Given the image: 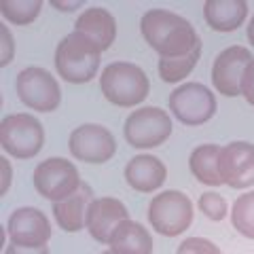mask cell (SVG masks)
<instances>
[{
	"label": "cell",
	"mask_w": 254,
	"mask_h": 254,
	"mask_svg": "<svg viewBox=\"0 0 254 254\" xmlns=\"http://www.w3.org/2000/svg\"><path fill=\"white\" fill-rule=\"evenodd\" d=\"M140 32L150 49L159 53V58H176L201 43L190 21L165 9H150L142 15Z\"/></svg>",
	"instance_id": "1"
},
{
	"label": "cell",
	"mask_w": 254,
	"mask_h": 254,
	"mask_svg": "<svg viewBox=\"0 0 254 254\" xmlns=\"http://www.w3.org/2000/svg\"><path fill=\"white\" fill-rule=\"evenodd\" d=\"M102 51L89 38L72 32L62 38L55 49V70L66 83L83 85L98 74Z\"/></svg>",
	"instance_id": "2"
},
{
	"label": "cell",
	"mask_w": 254,
	"mask_h": 254,
	"mask_svg": "<svg viewBox=\"0 0 254 254\" xmlns=\"http://www.w3.org/2000/svg\"><path fill=\"white\" fill-rule=\"evenodd\" d=\"M100 89L104 98L115 106H136L146 100L150 91L144 70L129 62H113L102 70Z\"/></svg>",
	"instance_id": "3"
},
{
	"label": "cell",
	"mask_w": 254,
	"mask_h": 254,
	"mask_svg": "<svg viewBox=\"0 0 254 254\" xmlns=\"http://www.w3.org/2000/svg\"><path fill=\"white\" fill-rule=\"evenodd\" d=\"M148 222L159 235L178 237L193 222V203L180 190H163L148 203Z\"/></svg>",
	"instance_id": "4"
},
{
	"label": "cell",
	"mask_w": 254,
	"mask_h": 254,
	"mask_svg": "<svg viewBox=\"0 0 254 254\" xmlns=\"http://www.w3.org/2000/svg\"><path fill=\"white\" fill-rule=\"evenodd\" d=\"M0 144L6 155L15 159H32L45 144V129L32 115H9L0 123Z\"/></svg>",
	"instance_id": "5"
},
{
	"label": "cell",
	"mask_w": 254,
	"mask_h": 254,
	"mask_svg": "<svg viewBox=\"0 0 254 254\" xmlns=\"http://www.w3.org/2000/svg\"><path fill=\"white\" fill-rule=\"evenodd\" d=\"M125 140L133 148L144 150L161 146L172 133V119L163 108L157 106H144L138 108L127 117L123 127Z\"/></svg>",
	"instance_id": "6"
},
{
	"label": "cell",
	"mask_w": 254,
	"mask_h": 254,
	"mask_svg": "<svg viewBox=\"0 0 254 254\" xmlns=\"http://www.w3.org/2000/svg\"><path fill=\"white\" fill-rule=\"evenodd\" d=\"M170 110L172 115L185 125H203L216 113V98L214 93L201 83H187L178 85L170 93Z\"/></svg>",
	"instance_id": "7"
},
{
	"label": "cell",
	"mask_w": 254,
	"mask_h": 254,
	"mask_svg": "<svg viewBox=\"0 0 254 254\" xmlns=\"http://www.w3.org/2000/svg\"><path fill=\"white\" fill-rule=\"evenodd\" d=\"M32 180H34V189L38 193L53 203L66 199L81 187L78 170L64 157H51L38 163Z\"/></svg>",
	"instance_id": "8"
},
{
	"label": "cell",
	"mask_w": 254,
	"mask_h": 254,
	"mask_svg": "<svg viewBox=\"0 0 254 254\" xmlns=\"http://www.w3.org/2000/svg\"><path fill=\"white\" fill-rule=\"evenodd\" d=\"M19 100L36 113H53L62 102V91L58 81L45 68H23L15 81Z\"/></svg>",
	"instance_id": "9"
},
{
	"label": "cell",
	"mask_w": 254,
	"mask_h": 254,
	"mask_svg": "<svg viewBox=\"0 0 254 254\" xmlns=\"http://www.w3.org/2000/svg\"><path fill=\"white\" fill-rule=\"evenodd\" d=\"M70 155L85 163H106L117 153V140L110 129L95 123L81 125L70 133Z\"/></svg>",
	"instance_id": "10"
},
{
	"label": "cell",
	"mask_w": 254,
	"mask_h": 254,
	"mask_svg": "<svg viewBox=\"0 0 254 254\" xmlns=\"http://www.w3.org/2000/svg\"><path fill=\"white\" fill-rule=\"evenodd\" d=\"M252 60V53L246 47L233 45L220 51L212 68V83L216 91L220 95H227V98H237L242 93L246 70H248Z\"/></svg>",
	"instance_id": "11"
},
{
	"label": "cell",
	"mask_w": 254,
	"mask_h": 254,
	"mask_svg": "<svg viewBox=\"0 0 254 254\" xmlns=\"http://www.w3.org/2000/svg\"><path fill=\"white\" fill-rule=\"evenodd\" d=\"M222 185L229 189H248L254 185V144L231 142L222 146L218 157Z\"/></svg>",
	"instance_id": "12"
},
{
	"label": "cell",
	"mask_w": 254,
	"mask_h": 254,
	"mask_svg": "<svg viewBox=\"0 0 254 254\" xmlns=\"http://www.w3.org/2000/svg\"><path fill=\"white\" fill-rule=\"evenodd\" d=\"M6 233L11 237V244L32 246V248L47 246L51 240V222L38 208H19L9 216Z\"/></svg>",
	"instance_id": "13"
},
{
	"label": "cell",
	"mask_w": 254,
	"mask_h": 254,
	"mask_svg": "<svg viewBox=\"0 0 254 254\" xmlns=\"http://www.w3.org/2000/svg\"><path fill=\"white\" fill-rule=\"evenodd\" d=\"M125 220H129L125 205L115 199V197H100L93 199L91 210H89V220H87V229L95 242L100 244H110L113 233Z\"/></svg>",
	"instance_id": "14"
},
{
	"label": "cell",
	"mask_w": 254,
	"mask_h": 254,
	"mask_svg": "<svg viewBox=\"0 0 254 254\" xmlns=\"http://www.w3.org/2000/svg\"><path fill=\"white\" fill-rule=\"evenodd\" d=\"M91 203H93V190L87 182H81V187L70 197L53 203V216L64 231L76 233L87 227Z\"/></svg>",
	"instance_id": "15"
},
{
	"label": "cell",
	"mask_w": 254,
	"mask_h": 254,
	"mask_svg": "<svg viewBox=\"0 0 254 254\" xmlns=\"http://www.w3.org/2000/svg\"><path fill=\"white\" fill-rule=\"evenodd\" d=\"M74 32L87 36L100 51H106L108 47L115 43L117 21L110 11L102 9V6H91V9H85L76 17Z\"/></svg>",
	"instance_id": "16"
},
{
	"label": "cell",
	"mask_w": 254,
	"mask_h": 254,
	"mask_svg": "<svg viewBox=\"0 0 254 254\" xmlns=\"http://www.w3.org/2000/svg\"><path fill=\"white\" fill-rule=\"evenodd\" d=\"M165 178H168V170L155 155H138L125 165L127 185L140 193H153L159 187H163Z\"/></svg>",
	"instance_id": "17"
},
{
	"label": "cell",
	"mask_w": 254,
	"mask_h": 254,
	"mask_svg": "<svg viewBox=\"0 0 254 254\" xmlns=\"http://www.w3.org/2000/svg\"><path fill=\"white\" fill-rule=\"evenodd\" d=\"M203 17L216 32H233L248 17L246 0H208L203 4Z\"/></svg>",
	"instance_id": "18"
},
{
	"label": "cell",
	"mask_w": 254,
	"mask_h": 254,
	"mask_svg": "<svg viewBox=\"0 0 254 254\" xmlns=\"http://www.w3.org/2000/svg\"><path fill=\"white\" fill-rule=\"evenodd\" d=\"M110 250L115 254H153V237L144 225L125 220L113 233Z\"/></svg>",
	"instance_id": "19"
},
{
	"label": "cell",
	"mask_w": 254,
	"mask_h": 254,
	"mask_svg": "<svg viewBox=\"0 0 254 254\" xmlns=\"http://www.w3.org/2000/svg\"><path fill=\"white\" fill-rule=\"evenodd\" d=\"M220 146L216 144H201L197 146L189 157V168L193 176L205 187H220V170H218V157H220Z\"/></svg>",
	"instance_id": "20"
},
{
	"label": "cell",
	"mask_w": 254,
	"mask_h": 254,
	"mask_svg": "<svg viewBox=\"0 0 254 254\" xmlns=\"http://www.w3.org/2000/svg\"><path fill=\"white\" fill-rule=\"evenodd\" d=\"M199 55H201V43H197L190 51L176 55V58H159V76H161V81L170 85L185 81L193 72L195 64L199 62Z\"/></svg>",
	"instance_id": "21"
},
{
	"label": "cell",
	"mask_w": 254,
	"mask_h": 254,
	"mask_svg": "<svg viewBox=\"0 0 254 254\" xmlns=\"http://www.w3.org/2000/svg\"><path fill=\"white\" fill-rule=\"evenodd\" d=\"M43 9L41 0H2L0 2V11H2L4 19L17 26H28L32 23L38 13Z\"/></svg>",
	"instance_id": "22"
},
{
	"label": "cell",
	"mask_w": 254,
	"mask_h": 254,
	"mask_svg": "<svg viewBox=\"0 0 254 254\" xmlns=\"http://www.w3.org/2000/svg\"><path fill=\"white\" fill-rule=\"evenodd\" d=\"M231 222L244 237L254 240V190L237 197L231 212Z\"/></svg>",
	"instance_id": "23"
},
{
	"label": "cell",
	"mask_w": 254,
	"mask_h": 254,
	"mask_svg": "<svg viewBox=\"0 0 254 254\" xmlns=\"http://www.w3.org/2000/svg\"><path fill=\"white\" fill-rule=\"evenodd\" d=\"M227 199L218 193H214V190H208V193H203L199 197V210L203 216H208L210 220L218 222L227 216Z\"/></svg>",
	"instance_id": "24"
},
{
	"label": "cell",
	"mask_w": 254,
	"mask_h": 254,
	"mask_svg": "<svg viewBox=\"0 0 254 254\" xmlns=\"http://www.w3.org/2000/svg\"><path fill=\"white\" fill-rule=\"evenodd\" d=\"M178 254H222L216 244L203 237H189L178 246Z\"/></svg>",
	"instance_id": "25"
},
{
	"label": "cell",
	"mask_w": 254,
	"mask_h": 254,
	"mask_svg": "<svg viewBox=\"0 0 254 254\" xmlns=\"http://www.w3.org/2000/svg\"><path fill=\"white\" fill-rule=\"evenodd\" d=\"M0 36H2V58H0V64L6 66L13 58V36L6 26H0Z\"/></svg>",
	"instance_id": "26"
},
{
	"label": "cell",
	"mask_w": 254,
	"mask_h": 254,
	"mask_svg": "<svg viewBox=\"0 0 254 254\" xmlns=\"http://www.w3.org/2000/svg\"><path fill=\"white\" fill-rule=\"evenodd\" d=\"M242 93H244L246 102L254 106V60H252V64L248 66V70H246L244 85H242Z\"/></svg>",
	"instance_id": "27"
},
{
	"label": "cell",
	"mask_w": 254,
	"mask_h": 254,
	"mask_svg": "<svg viewBox=\"0 0 254 254\" xmlns=\"http://www.w3.org/2000/svg\"><path fill=\"white\" fill-rule=\"evenodd\" d=\"M4 254H49V248L47 246H17V244H11L6 248Z\"/></svg>",
	"instance_id": "28"
},
{
	"label": "cell",
	"mask_w": 254,
	"mask_h": 254,
	"mask_svg": "<svg viewBox=\"0 0 254 254\" xmlns=\"http://www.w3.org/2000/svg\"><path fill=\"white\" fill-rule=\"evenodd\" d=\"M51 6H55V9H60V11H76V9H81L83 2H58V0H53Z\"/></svg>",
	"instance_id": "29"
},
{
	"label": "cell",
	"mask_w": 254,
	"mask_h": 254,
	"mask_svg": "<svg viewBox=\"0 0 254 254\" xmlns=\"http://www.w3.org/2000/svg\"><path fill=\"white\" fill-rule=\"evenodd\" d=\"M2 168H4V187H2V195L9 190V185H11V163H9V159H2Z\"/></svg>",
	"instance_id": "30"
},
{
	"label": "cell",
	"mask_w": 254,
	"mask_h": 254,
	"mask_svg": "<svg viewBox=\"0 0 254 254\" xmlns=\"http://www.w3.org/2000/svg\"><path fill=\"white\" fill-rule=\"evenodd\" d=\"M246 34H248V41H250V45L254 47V17L250 19V23H248V32H246Z\"/></svg>",
	"instance_id": "31"
},
{
	"label": "cell",
	"mask_w": 254,
	"mask_h": 254,
	"mask_svg": "<svg viewBox=\"0 0 254 254\" xmlns=\"http://www.w3.org/2000/svg\"><path fill=\"white\" fill-rule=\"evenodd\" d=\"M102 254H115L113 250H106V252H102Z\"/></svg>",
	"instance_id": "32"
}]
</instances>
